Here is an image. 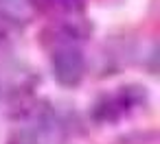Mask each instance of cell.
I'll use <instances>...</instances> for the list:
<instances>
[{"instance_id":"7a4b0ae2","label":"cell","mask_w":160,"mask_h":144,"mask_svg":"<svg viewBox=\"0 0 160 144\" xmlns=\"http://www.w3.org/2000/svg\"><path fill=\"white\" fill-rule=\"evenodd\" d=\"M29 2L33 5V7H38V9H46V7H51L55 0H29Z\"/></svg>"},{"instance_id":"6da1fadb","label":"cell","mask_w":160,"mask_h":144,"mask_svg":"<svg viewBox=\"0 0 160 144\" xmlns=\"http://www.w3.org/2000/svg\"><path fill=\"white\" fill-rule=\"evenodd\" d=\"M51 66H53V77L57 79V83L72 87L83 79L86 57L77 46H62L53 53Z\"/></svg>"}]
</instances>
